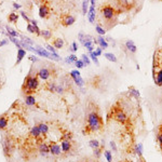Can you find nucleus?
Wrapping results in <instances>:
<instances>
[{
  "mask_svg": "<svg viewBox=\"0 0 162 162\" xmlns=\"http://www.w3.org/2000/svg\"><path fill=\"white\" fill-rule=\"evenodd\" d=\"M110 146H111V148H113V151H117V146L115 144V142H110Z\"/></svg>",
  "mask_w": 162,
  "mask_h": 162,
  "instance_id": "8fccbe9b",
  "label": "nucleus"
},
{
  "mask_svg": "<svg viewBox=\"0 0 162 162\" xmlns=\"http://www.w3.org/2000/svg\"><path fill=\"white\" fill-rule=\"evenodd\" d=\"M103 129V119L97 110H93L89 113L86 118V134L90 132H97Z\"/></svg>",
  "mask_w": 162,
  "mask_h": 162,
  "instance_id": "f03ea898",
  "label": "nucleus"
},
{
  "mask_svg": "<svg viewBox=\"0 0 162 162\" xmlns=\"http://www.w3.org/2000/svg\"><path fill=\"white\" fill-rule=\"evenodd\" d=\"M25 104H26L27 106H35L37 104L35 96H32V95H26V97H25Z\"/></svg>",
  "mask_w": 162,
  "mask_h": 162,
  "instance_id": "a211bd4d",
  "label": "nucleus"
},
{
  "mask_svg": "<svg viewBox=\"0 0 162 162\" xmlns=\"http://www.w3.org/2000/svg\"><path fill=\"white\" fill-rule=\"evenodd\" d=\"M2 149H3V153L5 157H10L14 151V143L9 136L5 137L2 140Z\"/></svg>",
  "mask_w": 162,
  "mask_h": 162,
  "instance_id": "39448f33",
  "label": "nucleus"
},
{
  "mask_svg": "<svg viewBox=\"0 0 162 162\" xmlns=\"http://www.w3.org/2000/svg\"><path fill=\"white\" fill-rule=\"evenodd\" d=\"M40 36L43 37L45 40H49V39H51V38H52V32H51V30H49V29H45V30H41Z\"/></svg>",
  "mask_w": 162,
  "mask_h": 162,
  "instance_id": "a878e982",
  "label": "nucleus"
},
{
  "mask_svg": "<svg viewBox=\"0 0 162 162\" xmlns=\"http://www.w3.org/2000/svg\"><path fill=\"white\" fill-rule=\"evenodd\" d=\"M9 39L11 41H12V42H13L14 45H15V47H16V48H18V49H22V45H21V42H20V41L18 40V39H16V38H14V37H11V36H9Z\"/></svg>",
  "mask_w": 162,
  "mask_h": 162,
  "instance_id": "7c9ffc66",
  "label": "nucleus"
},
{
  "mask_svg": "<svg viewBox=\"0 0 162 162\" xmlns=\"http://www.w3.org/2000/svg\"><path fill=\"white\" fill-rule=\"evenodd\" d=\"M50 153L52 156H59L62 153V148H61V145L56 144V143H50Z\"/></svg>",
  "mask_w": 162,
  "mask_h": 162,
  "instance_id": "1a4fd4ad",
  "label": "nucleus"
},
{
  "mask_svg": "<svg viewBox=\"0 0 162 162\" xmlns=\"http://www.w3.org/2000/svg\"><path fill=\"white\" fill-rule=\"evenodd\" d=\"M47 50H49L51 53H56V50H55V48H54V47H52V45H47Z\"/></svg>",
  "mask_w": 162,
  "mask_h": 162,
  "instance_id": "a18cd8bd",
  "label": "nucleus"
},
{
  "mask_svg": "<svg viewBox=\"0 0 162 162\" xmlns=\"http://www.w3.org/2000/svg\"><path fill=\"white\" fill-rule=\"evenodd\" d=\"M90 56H91V59H93V61L95 62V64H97V65H99V59H97V56H96V55L94 54V52H91V53H90Z\"/></svg>",
  "mask_w": 162,
  "mask_h": 162,
  "instance_id": "37998d69",
  "label": "nucleus"
},
{
  "mask_svg": "<svg viewBox=\"0 0 162 162\" xmlns=\"http://www.w3.org/2000/svg\"><path fill=\"white\" fill-rule=\"evenodd\" d=\"M5 30H7V35L8 36H11V37H20V35H18V32H15L13 28H11V27L9 26H5Z\"/></svg>",
  "mask_w": 162,
  "mask_h": 162,
  "instance_id": "b1692460",
  "label": "nucleus"
},
{
  "mask_svg": "<svg viewBox=\"0 0 162 162\" xmlns=\"http://www.w3.org/2000/svg\"><path fill=\"white\" fill-rule=\"evenodd\" d=\"M7 43H8V41L5 40V39H3V40L0 41V47H2V45H5Z\"/></svg>",
  "mask_w": 162,
  "mask_h": 162,
  "instance_id": "603ef678",
  "label": "nucleus"
},
{
  "mask_svg": "<svg viewBox=\"0 0 162 162\" xmlns=\"http://www.w3.org/2000/svg\"><path fill=\"white\" fill-rule=\"evenodd\" d=\"M74 81H75V83H76L78 86H82L83 84H84V81H83V79H82L80 76L74 78Z\"/></svg>",
  "mask_w": 162,
  "mask_h": 162,
  "instance_id": "c756f323",
  "label": "nucleus"
},
{
  "mask_svg": "<svg viewBox=\"0 0 162 162\" xmlns=\"http://www.w3.org/2000/svg\"><path fill=\"white\" fill-rule=\"evenodd\" d=\"M104 156L106 157V159H107L108 162H111V159H113V157H111V153H110V151H109V150L104 151Z\"/></svg>",
  "mask_w": 162,
  "mask_h": 162,
  "instance_id": "e433bc0d",
  "label": "nucleus"
},
{
  "mask_svg": "<svg viewBox=\"0 0 162 162\" xmlns=\"http://www.w3.org/2000/svg\"><path fill=\"white\" fill-rule=\"evenodd\" d=\"M70 50H72V52H76L77 50H78V45H77V42H72V48H70Z\"/></svg>",
  "mask_w": 162,
  "mask_h": 162,
  "instance_id": "de8ad7c7",
  "label": "nucleus"
},
{
  "mask_svg": "<svg viewBox=\"0 0 162 162\" xmlns=\"http://www.w3.org/2000/svg\"><path fill=\"white\" fill-rule=\"evenodd\" d=\"M82 62H83V64H84V66L86 65H89L90 64V59L86 56V54H82V59H81Z\"/></svg>",
  "mask_w": 162,
  "mask_h": 162,
  "instance_id": "4c0bfd02",
  "label": "nucleus"
},
{
  "mask_svg": "<svg viewBox=\"0 0 162 162\" xmlns=\"http://www.w3.org/2000/svg\"><path fill=\"white\" fill-rule=\"evenodd\" d=\"M30 136L34 137L35 140H38L39 137L41 136V132H40V129H39V126H35L32 128V130H30Z\"/></svg>",
  "mask_w": 162,
  "mask_h": 162,
  "instance_id": "4468645a",
  "label": "nucleus"
},
{
  "mask_svg": "<svg viewBox=\"0 0 162 162\" xmlns=\"http://www.w3.org/2000/svg\"><path fill=\"white\" fill-rule=\"evenodd\" d=\"M56 83L53 82V81H49V82H47V84H45V90L49 91V92H52V93H55V89H56Z\"/></svg>",
  "mask_w": 162,
  "mask_h": 162,
  "instance_id": "aec40b11",
  "label": "nucleus"
},
{
  "mask_svg": "<svg viewBox=\"0 0 162 162\" xmlns=\"http://www.w3.org/2000/svg\"><path fill=\"white\" fill-rule=\"evenodd\" d=\"M25 55H26V50L24 49H18V57H16V62H15V64L16 65H18V64L22 62V59L25 57Z\"/></svg>",
  "mask_w": 162,
  "mask_h": 162,
  "instance_id": "f3484780",
  "label": "nucleus"
},
{
  "mask_svg": "<svg viewBox=\"0 0 162 162\" xmlns=\"http://www.w3.org/2000/svg\"><path fill=\"white\" fill-rule=\"evenodd\" d=\"M110 117H113L116 121H118L119 123H126L128 122V115H126L123 109L118 105H115L111 108V113L109 115Z\"/></svg>",
  "mask_w": 162,
  "mask_h": 162,
  "instance_id": "20e7f679",
  "label": "nucleus"
},
{
  "mask_svg": "<svg viewBox=\"0 0 162 162\" xmlns=\"http://www.w3.org/2000/svg\"><path fill=\"white\" fill-rule=\"evenodd\" d=\"M50 13H51V10H50L49 5L47 3H43V5H40V8H39V16L41 18H48L50 16Z\"/></svg>",
  "mask_w": 162,
  "mask_h": 162,
  "instance_id": "6e6552de",
  "label": "nucleus"
},
{
  "mask_svg": "<svg viewBox=\"0 0 162 162\" xmlns=\"http://www.w3.org/2000/svg\"><path fill=\"white\" fill-rule=\"evenodd\" d=\"M116 1V5L120 7L119 11L121 12L122 10H129L131 9V1L130 0H115Z\"/></svg>",
  "mask_w": 162,
  "mask_h": 162,
  "instance_id": "9b49d317",
  "label": "nucleus"
},
{
  "mask_svg": "<svg viewBox=\"0 0 162 162\" xmlns=\"http://www.w3.org/2000/svg\"><path fill=\"white\" fill-rule=\"evenodd\" d=\"M55 93L63 94V93H64V88L62 86H56V89H55Z\"/></svg>",
  "mask_w": 162,
  "mask_h": 162,
  "instance_id": "79ce46f5",
  "label": "nucleus"
},
{
  "mask_svg": "<svg viewBox=\"0 0 162 162\" xmlns=\"http://www.w3.org/2000/svg\"><path fill=\"white\" fill-rule=\"evenodd\" d=\"M51 75H52V70L51 69L47 67H42L38 70V75L37 76L39 77V79H41V80H48L51 77Z\"/></svg>",
  "mask_w": 162,
  "mask_h": 162,
  "instance_id": "0eeeda50",
  "label": "nucleus"
},
{
  "mask_svg": "<svg viewBox=\"0 0 162 162\" xmlns=\"http://www.w3.org/2000/svg\"><path fill=\"white\" fill-rule=\"evenodd\" d=\"M89 21H90V23H94L95 21V13H89Z\"/></svg>",
  "mask_w": 162,
  "mask_h": 162,
  "instance_id": "49530a36",
  "label": "nucleus"
},
{
  "mask_svg": "<svg viewBox=\"0 0 162 162\" xmlns=\"http://www.w3.org/2000/svg\"><path fill=\"white\" fill-rule=\"evenodd\" d=\"M93 153H94V156H95V157H96V158H99V157H101V155H102V153H103V151H102V148H101V147H99V148H95Z\"/></svg>",
  "mask_w": 162,
  "mask_h": 162,
  "instance_id": "58836bf2",
  "label": "nucleus"
},
{
  "mask_svg": "<svg viewBox=\"0 0 162 162\" xmlns=\"http://www.w3.org/2000/svg\"><path fill=\"white\" fill-rule=\"evenodd\" d=\"M30 24H32V25H34V26L38 25V23H37L36 20H30Z\"/></svg>",
  "mask_w": 162,
  "mask_h": 162,
  "instance_id": "5fc2aeb1",
  "label": "nucleus"
},
{
  "mask_svg": "<svg viewBox=\"0 0 162 162\" xmlns=\"http://www.w3.org/2000/svg\"><path fill=\"white\" fill-rule=\"evenodd\" d=\"M90 147H91V148H93V149L99 148V140H90Z\"/></svg>",
  "mask_w": 162,
  "mask_h": 162,
  "instance_id": "72a5a7b5",
  "label": "nucleus"
},
{
  "mask_svg": "<svg viewBox=\"0 0 162 162\" xmlns=\"http://www.w3.org/2000/svg\"><path fill=\"white\" fill-rule=\"evenodd\" d=\"M38 150L42 156H47L48 153H50V147L48 144H45L43 142H41L38 144Z\"/></svg>",
  "mask_w": 162,
  "mask_h": 162,
  "instance_id": "f8f14e48",
  "label": "nucleus"
},
{
  "mask_svg": "<svg viewBox=\"0 0 162 162\" xmlns=\"http://www.w3.org/2000/svg\"><path fill=\"white\" fill-rule=\"evenodd\" d=\"M13 8L16 10L21 9V5H18V3H16V2H13Z\"/></svg>",
  "mask_w": 162,
  "mask_h": 162,
  "instance_id": "3c124183",
  "label": "nucleus"
},
{
  "mask_svg": "<svg viewBox=\"0 0 162 162\" xmlns=\"http://www.w3.org/2000/svg\"><path fill=\"white\" fill-rule=\"evenodd\" d=\"M38 126H39V129H40L41 135H47L48 133H49V126H48V124H47V123H45V122H41V123H39V124H38Z\"/></svg>",
  "mask_w": 162,
  "mask_h": 162,
  "instance_id": "412c9836",
  "label": "nucleus"
},
{
  "mask_svg": "<svg viewBox=\"0 0 162 162\" xmlns=\"http://www.w3.org/2000/svg\"><path fill=\"white\" fill-rule=\"evenodd\" d=\"M104 56H105V57H106L109 62H113V63H116V62H117V57H116V56L111 53H105L104 54Z\"/></svg>",
  "mask_w": 162,
  "mask_h": 162,
  "instance_id": "c85d7f7f",
  "label": "nucleus"
},
{
  "mask_svg": "<svg viewBox=\"0 0 162 162\" xmlns=\"http://www.w3.org/2000/svg\"><path fill=\"white\" fill-rule=\"evenodd\" d=\"M61 148H62V153H69V151L72 149V140H62Z\"/></svg>",
  "mask_w": 162,
  "mask_h": 162,
  "instance_id": "9d476101",
  "label": "nucleus"
},
{
  "mask_svg": "<svg viewBox=\"0 0 162 162\" xmlns=\"http://www.w3.org/2000/svg\"><path fill=\"white\" fill-rule=\"evenodd\" d=\"M97 43H99V45H101V49H106V48H108V43L107 41L105 40L103 38V36H99V39H97Z\"/></svg>",
  "mask_w": 162,
  "mask_h": 162,
  "instance_id": "393cba45",
  "label": "nucleus"
},
{
  "mask_svg": "<svg viewBox=\"0 0 162 162\" xmlns=\"http://www.w3.org/2000/svg\"><path fill=\"white\" fill-rule=\"evenodd\" d=\"M157 142H158V144H159V146H160L161 150H162V124L161 126H159V128H158Z\"/></svg>",
  "mask_w": 162,
  "mask_h": 162,
  "instance_id": "5701e85b",
  "label": "nucleus"
},
{
  "mask_svg": "<svg viewBox=\"0 0 162 162\" xmlns=\"http://www.w3.org/2000/svg\"><path fill=\"white\" fill-rule=\"evenodd\" d=\"M8 123H9V120H8L7 116H5V115L0 116V130H5L8 126Z\"/></svg>",
  "mask_w": 162,
  "mask_h": 162,
  "instance_id": "6ab92c4d",
  "label": "nucleus"
},
{
  "mask_svg": "<svg viewBox=\"0 0 162 162\" xmlns=\"http://www.w3.org/2000/svg\"><path fill=\"white\" fill-rule=\"evenodd\" d=\"M93 52H94V54L96 56H99V55L102 54V49H101V48H97V49L95 50V51H93Z\"/></svg>",
  "mask_w": 162,
  "mask_h": 162,
  "instance_id": "09e8293b",
  "label": "nucleus"
},
{
  "mask_svg": "<svg viewBox=\"0 0 162 162\" xmlns=\"http://www.w3.org/2000/svg\"><path fill=\"white\" fill-rule=\"evenodd\" d=\"M8 21H9V23H16L18 21V15L14 12L10 13L8 15Z\"/></svg>",
  "mask_w": 162,
  "mask_h": 162,
  "instance_id": "bb28decb",
  "label": "nucleus"
},
{
  "mask_svg": "<svg viewBox=\"0 0 162 162\" xmlns=\"http://www.w3.org/2000/svg\"><path fill=\"white\" fill-rule=\"evenodd\" d=\"M21 15H22V18H24V20H25L27 23H30V20H29V18H28L26 14H25V12H24V11H21Z\"/></svg>",
  "mask_w": 162,
  "mask_h": 162,
  "instance_id": "c03bdc74",
  "label": "nucleus"
},
{
  "mask_svg": "<svg viewBox=\"0 0 162 162\" xmlns=\"http://www.w3.org/2000/svg\"><path fill=\"white\" fill-rule=\"evenodd\" d=\"M77 56L75 55V54H72V55H69L68 57H66L65 59V62L67 64H72V63H76L77 62Z\"/></svg>",
  "mask_w": 162,
  "mask_h": 162,
  "instance_id": "cd10ccee",
  "label": "nucleus"
},
{
  "mask_svg": "<svg viewBox=\"0 0 162 162\" xmlns=\"http://www.w3.org/2000/svg\"><path fill=\"white\" fill-rule=\"evenodd\" d=\"M62 140H72V132H65L62 136Z\"/></svg>",
  "mask_w": 162,
  "mask_h": 162,
  "instance_id": "2f4dec72",
  "label": "nucleus"
},
{
  "mask_svg": "<svg viewBox=\"0 0 162 162\" xmlns=\"http://www.w3.org/2000/svg\"><path fill=\"white\" fill-rule=\"evenodd\" d=\"M95 29H96V32H97L99 34V36H104V35L106 34V30L104 29L103 27L99 26V25H97V26L95 27Z\"/></svg>",
  "mask_w": 162,
  "mask_h": 162,
  "instance_id": "f704fd0d",
  "label": "nucleus"
},
{
  "mask_svg": "<svg viewBox=\"0 0 162 162\" xmlns=\"http://www.w3.org/2000/svg\"><path fill=\"white\" fill-rule=\"evenodd\" d=\"M70 77H72V79L74 78H76V77H79L80 76V72H79V69H76V70H72V72H70Z\"/></svg>",
  "mask_w": 162,
  "mask_h": 162,
  "instance_id": "a19ab883",
  "label": "nucleus"
},
{
  "mask_svg": "<svg viewBox=\"0 0 162 162\" xmlns=\"http://www.w3.org/2000/svg\"><path fill=\"white\" fill-rule=\"evenodd\" d=\"M28 59H30V61H32V62H37V61H38V59H37L36 56H29V57H28Z\"/></svg>",
  "mask_w": 162,
  "mask_h": 162,
  "instance_id": "864d4df0",
  "label": "nucleus"
},
{
  "mask_svg": "<svg viewBox=\"0 0 162 162\" xmlns=\"http://www.w3.org/2000/svg\"><path fill=\"white\" fill-rule=\"evenodd\" d=\"M99 13L103 18V22L106 24L107 27L113 26L118 20V15L120 13V11L116 9L111 5H103L99 8Z\"/></svg>",
  "mask_w": 162,
  "mask_h": 162,
  "instance_id": "f257e3e1",
  "label": "nucleus"
},
{
  "mask_svg": "<svg viewBox=\"0 0 162 162\" xmlns=\"http://www.w3.org/2000/svg\"><path fill=\"white\" fill-rule=\"evenodd\" d=\"M124 47H126V49L128 50L130 53H135V52H136V45H134V42H133L132 40L126 41Z\"/></svg>",
  "mask_w": 162,
  "mask_h": 162,
  "instance_id": "2eb2a0df",
  "label": "nucleus"
},
{
  "mask_svg": "<svg viewBox=\"0 0 162 162\" xmlns=\"http://www.w3.org/2000/svg\"><path fill=\"white\" fill-rule=\"evenodd\" d=\"M75 65H76V67L78 68V69H81V68L84 67V64H83V62H82L81 59H77V62L75 63Z\"/></svg>",
  "mask_w": 162,
  "mask_h": 162,
  "instance_id": "ea45409f",
  "label": "nucleus"
},
{
  "mask_svg": "<svg viewBox=\"0 0 162 162\" xmlns=\"http://www.w3.org/2000/svg\"><path fill=\"white\" fill-rule=\"evenodd\" d=\"M36 54H37V55H40V56H43V57H47V59H52L51 52L45 51V50L43 49V48H41V47H37V48H36Z\"/></svg>",
  "mask_w": 162,
  "mask_h": 162,
  "instance_id": "ddd939ff",
  "label": "nucleus"
},
{
  "mask_svg": "<svg viewBox=\"0 0 162 162\" xmlns=\"http://www.w3.org/2000/svg\"><path fill=\"white\" fill-rule=\"evenodd\" d=\"M88 3H89V0L82 1V13L83 14H86V12H88Z\"/></svg>",
  "mask_w": 162,
  "mask_h": 162,
  "instance_id": "473e14b6",
  "label": "nucleus"
},
{
  "mask_svg": "<svg viewBox=\"0 0 162 162\" xmlns=\"http://www.w3.org/2000/svg\"><path fill=\"white\" fill-rule=\"evenodd\" d=\"M20 37H21V39H22V40H24L25 42H26V43H28L29 45H34V41H32V39H29L28 37H25V36H20Z\"/></svg>",
  "mask_w": 162,
  "mask_h": 162,
  "instance_id": "c9c22d12",
  "label": "nucleus"
},
{
  "mask_svg": "<svg viewBox=\"0 0 162 162\" xmlns=\"http://www.w3.org/2000/svg\"><path fill=\"white\" fill-rule=\"evenodd\" d=\"M153 79H155V83H156L158 86H162V68L158 70L157 76L153 77Z\"/></svg>",
  "mask_w": 162,
  "mask_h": 162,
  "instance_id": "dca6fc26",
  "label": "nucleus"
},
{
  "mask_svg": "<svg viewBox=\"0 0 162 162\" xmlns=\"http://www.w3.org/2000/svg\"><path fill=\"white\" fill-rule=\"evenodd\" d=\"M38 86H39V77L29 72L22 86L23 92L26 93V95H32V93H34L38 89Z\"/></svg>",
  "mask_w": 162,
  "mask_h": 162,
  "instance_id": "7ed1b4c3",
  "label": "nucleus"
},
{
  "mask_svg": "<svg viewBox=\"0 0 162 162\" xmlns=\"http://www.w3.org/2000/svg\"><path fill=\"white\" fill-rule=\"evenodd\" d=\"M95 5V0H91V5Z\"/></svg>",
  "mask_w": 162,
  "mask_h": 162,
  "instance_id": "6e6d98bb",
  "label": "nucleus"
},
{
  "mask_svg": "<svg viewBox=\"0 0 162 162\" xmlns=\"http://www.w3.org/2000/svg\"><path fill=\"white\" fill-rule=\"evenodd\" d=\"M53 47L55 49H62L64 47V40L62 38H56V39H54L53 40Z\"/></svg>",
  "mask_w": 162,
  "mask_h": 162,
  "instance_id": "4be33fe9",
  "label": "nucleus"
},
{
  "mask_svg": "<svg viewBox=\"0 0 162 162\" xmlns=\"http://www.w3.org/2000/svg\"><path fill=\"white\" fill-rule=\"evenodd\" d=\"M75 22H76V18L70 15V14H64L61 16V24L65 27L72 26Z\"/></svg>",
  "mask_w": 162,
  "mask_h": 162,
  "instance_id": "423d86ee",
  "label": "nucleus"
}]
</instances>
